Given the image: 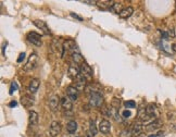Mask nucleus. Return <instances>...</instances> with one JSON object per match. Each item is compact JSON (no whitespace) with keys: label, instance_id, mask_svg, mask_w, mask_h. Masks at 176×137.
Returning <instances> with one entry per match:
<instances>
[{"label":"nucleus","instance_id":"obj_35","mask_svg":"<svg viewBox=\"0 0 176 137\" xmlns=\"http://www.w3.org/2000/svg\"><path fill=\"white\" fill-rule=\"evenodd\" d=\"M17 101H11V102L9 104V107H10V108H13V107H17Z\"/></svg>","mask_w":176,"mask_h":137},{"label":"nucleus","instance_id":"obj_17","mask_svg":"<svg viewBox=\"0 0 176 137\" xmlns=\"http://www.w3.org/2000/svg\"><path fill=\"white\" fill-rule=\"evenodd\" d=\"M79 74H81V72H79V70L77 69L76 66H74V65L69 66V75H70V77H72V78L75 80Z\"/></svg>","mask_w":176,"mask_h":137},{"label":"nucleus","instance_id":"obj_31","mask_svg":"<svg viewBox=\"0 0 176 137\" xmlns=\"http://www.w3.org/2000/svg\"><path fill=\"white\" fill-rule=\"evenodd\" d=\"M122 114H123V118H129V116L132 115V112H131L129 110H124Z\"/></svg>","mask_w":176,"mask_h":137},{"label":"nucleus","instance_id":"obj_8","mask_svg":"<svg viewBox=\"0 0 176 137\" xmlns=\"http://www.w3.org/2000/svg\"><path fill=\"white\" fill-rule=\"evenodd\" d=\"M66 94H67V97L71 99L72 101L76 100L77 97H78V90L74 86H69V87L66 88Z\"/></svg>","mask_w":176,"mask_h":137},{"label":"nucleus","instance_id":"obj_36","mask_svg":"<svg viewBox=\"0 0 176 137\" xmlns=\"http://www.w3.org/2000/svg\"><path fill=\"white\" fill-rule=\"evenodd\" d=\"M169 35H170V36H172V37H174V36H175V33H174V31H173V29H170V32H169Z\"/></svg>","mask_w":176,"mask_h":137},{"label":"nucleus","instance_id":"obj_9","mask_svg":"<svg viewBox=\"0 0 176 137\" xmlns=\"http://www.w3.org/2000/svg\"><path fill=\"white\" fill-rule=\"evenodd\" d=\"M29 126H36L38 124V113L36 111H31L29 112V118H28Z\"/></svg>","mask_w":176,"mask_h":137},{"label":"nucleus","instance_id":"obj_33","mask_svg":"<svg viewBox=\"0 0 176 137\" xmlns=\"http://www.w3.org/2000/svg\"><path fill=\"white\" fill-rule=\"evenodd\" d=\"M94 136L95 135L90 131H87L86 133H85V137H94Z\"/></svg>","mask_w":176,"mask_h":137},{"label":"nucleus","instance_id":"obj_6","mask_svg":"<svg viewBox=\"0 0 176 137\" xmlns=\"http://www.w3.org/2000/svg\"><path fill=\"white\" fill-rule=\"evenodd\" d=\"M33 23L35 26H37L38 28H40V29L44 32V34H46V35H50V34H51V32H50L49 27L47 26V23L46 22H44V21H39V20H35Z\"/></svg>","mask_w":176,"mask_h":137},{"label":"nucleus","instance_id":"obj_40","mask_svg":"<svg viewBox=\"0 0 176 137\" xmlns=\"http://www.w3.org/2000/svg\"><path fill=\"white\" fill-rule=\"evenodd\" d=\"M76 137H78V136H76Z\"/></svg>","mask_w":176,"mask_h":137},{"label":"nucleus","instance_id":"obj_20","mask_svg":"<svg viewBox=\"0 0 176 137\" xmlns=\"http://www.w3.org/2000/svg\"><path fill=\"white\" fill-rule=\"evenodd\" d=\"M72 59H73V61H74L75 63L81 64V65L85 62V61H84V58H83L82 55H81L79 52H73V53H72Z\"/></svg>","mask_w":176,"mask_h":137},{"label":"nucleus","instance_id":"obj_37","mask_svg":"<svg viewBox=\"0 0 176 137\" xmlns=\"http://www.w3.org/2000/svg\"><path fill=\"white\" fill-rule=\"evenodd\" d=\"M172 50H173L174 52H176V44H173V45H172Z\"/></svg>","mask_w":176,"mask_h":137},{"label":"nucleus","instance_id":"obj_13","mask_svg":"<svg viewBox=\"0 0 176 137\" xmlns=\"http://www.w3.org/2000/svg\"><path fill=\"white\" fill-rule=\"evenodd\" d=\"M133 13H134V9H133L132 7H127V8L123 9L121 11L120 17H122V19H128V17H132Z\"/></svg>","mask_w":176,"mask_h":137},{"label":"nucleus","instance_id":"obj_3","mask_svg":"<svg viewBox=\"0 0 176 137\" xmlns=\"http://www.w3.org/2000/svg\"><path fill=\"white\" fill-rule=\"evenodd\" d=\"M26 38L29 43H32L33 45L35 46H41V37H40V35L37 33H35V32H31V33L27 34V36H26Z\"/></svg>","mask_w":176,"mask_h":137},{"label":"nucleus","instance_id":"obj_15","mask_svg":"<svg viewBox=\"0 0 176 137\" xmlns=\"http://www.w3.org/2000/svg\"><path fill=\"white\" fill-rule=\"evenodd\" d=\"M49 107L52 111H55L58 109V107H59V97L58 96L55 95L49 99Z\"/></svg>","mask_w":176,"mask_h":137},{"label":"nucleus","instance_id":"obj_21","mask_svg":"<svg viewBox=\"0 0 176 137\" xmlns=\"http://www.w3.org/2000/svg\"><path fill=\"white\" fill-rule=\"evenodd\" d=\"M146 112H147V114H148L149 116H151V118L155 116V112H157V107H155V104H148L147 108H146Z\"/></svg>","mask_w":176,"mask_h":137},{"label":"nucleus","instance_id":"obj_4","mask_svg":"<svg viewBox=\"0 0 176 137\" xmlns=\"http://www.w3.org/2000/svg\"><path fill=\"white\" fill-rule=\"evenodd\" d=\"M50 135L52 137H55L58 136L59 134L61 133V123L60 122H58V121H53L52 123H51V125H50Z\"/></svg>","mask_w":176,"mask_h":137},{"label":"nucleus","instance_id":"obj_2","mask_svg":"<svg viewBox=\"0 0 176 137\" xmlns=\"http://www.w3.org/2000/svg\"><path fill=\"white\" fill-rule=\"evenodd\" d=\"M37 60H38L37 55L36 53H31V55L28 57L26 64L24 65V71H31V70L35 69V66L37 64Z\"/></svg>","mask_w":176,"mask_h":137},{"label":"nucleus","instance_id":"obj_27","mask_svg":"<svg viewBox=\"0 0 176 137\" xmlns=\"http://www.w3.org/2000/svg\"><path fill=\"white\" fill-rule=\"evenodd\" d=\"M17 88H19V86H17V82H12L11 86H10V89H9V94H10V95H13V93H14L15 90H17Z\"/></svg>","mask_w":176,"mask_h":137},{"label":"nucleus","instance_id":"obj_34","mask_svg":"<svg viewBox=\"0 0 176 137\" xmlns=\"http://www.w3.org/2000/svg\"><path fill=\"white\" fill-rule=\"evenodd\" d=\"M71 17H75V19L79 20V21H83V17H78V15H77V14H75V13H71Z\"/></svg>","mask_w":176,"mask_h":137},{"label":"nucleus","instance_id":"obj_14","mask_svg":"<svg viewBox=\"0 0 176 137\" xmlns=\"http://www.w3.org/2000/svg\"><path fill=\"white\" fill-rule=\"evenodd\" d=\"M61 104L63 107V109H65L66 111H70L73 108V104H72V100L69 97H63L61 100Z\"/></svg>","mask_w":176,"mask_h":137},{"label":"nucleus","instance_id":"obj_5","mask_svg":"<svg viewBox=\"0 0 176 137\" xmlns=\"http://www.w3.org/2000/svg\"><path fill=\"white\" fill-rule=\"evenodd\" d=\"M81 74L86 78H90L93 76V69L90 67V65L88 63L84 62L81 65Z\"/></svg>","mask_w":176,"mask_h":137},{"label":"nucleus","instance_id":"obj_24","mask_svg":"<svg viewBox=\"0 0 176 137\" xmlns=\"http://www.w3.org/2000/svg\"><path fill=\"white\" fill-rule=\"evenodd\" d=\"M109 110V112H108V114L110 115V116H112V118H114V120L116 121H120V114H119V112H117V110H116V108H114V107H111Z\"/></svg>","mask_w":176,"mask_h":137},{"label":"nucleus","instance_id":"obj_18","mask_svg":"<svg viewBox=\"0 0 176 137\" xmlns=\"http://www.w3.org/2000/svg\"><path fill=\"white\" fill-rule=\"evenodd\" d=\"M75 48H76V44L72 39H69V40L63 43V50H72L75 49Z\"/></svg>","mask_w":176,"mask_h":137},{"label":"nucleus","instance_id":"obj_30","mask_svg":"<svg viewBox=\"0 0 176 137\" xmlns=\"http://www.w3.org/2000/svg\"><path fill=\"white\" fill-rule=\"evenodd\" d=\"M25 60V53L24 52H22V53H20V55H19V58H17V63H22L23 61Z\"/></svg>","mask_w":176,"mask_h":137},{"label":"nucleus","instance_id":"obj_22","mask_svg":"<svg viewBox=\"0 0 176 137\" xmlns=\"http://www.w3.org/2000/svg\"><path fill=\"white\" fill-rule=\"evenodd\" d=\"M66 130L70 134H74L77 130V123L75 121H70L67 123V125H66Z\"/></svg>","mask_w":176,"mask_h":137},{"label":"nucleus","instance_id":"obj_32","mask_svg":"<svg viewBox=\"0 0 176 137\" xmlns=\"http://www.w3.org/2000/svg\"><path fill=\"white\" fill-rule=\"evenodd\" d=\"M161 35H162V38L165 39V40L169 39V33H166V32H161Z\"/></svg>","mask_w":176,"mask_h":137},{"label":"nucleus","instance_id":"obj_28","mask_svg":"<svg viewBox=\"0 0 176 137\" xmlns=\"http://www.w3.org/2000/svg\"><path fill=\"white\" fill-rule=\"evenodd\" d=\"M89 131L91 132L94 135H96L97 134V132H98V130H97V127H96V124H95V121H90V126H89Z\"/></svg>","mask_w":176,"mask_h":137},{"label":"nucleus","instance_id":"obj_19","mask_svg":"<svg viewBox=\"0 0 176 137\" xmlns=\"http://www.w3.org/2000/svg\"><path fill=\"white\" fill-rule=\"evenodd\" d=\"M113 5H114L113 1H97V6L101 9H110L111 10Z\"/></svg>","mask_w":176,"mask_h":137},{"label":"nucleus","instance_id":"obj_23","mask_svg":"<svg viewBox=\"0 0 176 137\" xmlns=\"http://www.w3.org/2000/svg\"><path fill=\"white\" fill-rule=\"evenodd\" d=\"M162 126V122L160 120H155L153 121L152 123H150L148 125V127H147V130L148 131H153V130H158V128H160Z\"/></svg>","mask_w":176,"mask_h":137},{"label":"nucleus","instance_id":"obj_12","mask_svg":"<svg viewBox=\"0 0 176 137\" xmlns=\"http://www.w3.org/2000/svg\"><path fill=\"white\" fill-rule=\"evenodd\" d=\"M21 102H22V104L25 108H31L34 104V99L31 96L25 95V96H23L22 98H21Z\"/></svg>","mask_w":176,"mask_h":137},{"label":"nucleus","instance_id":"obj_38","mask_svg":"<svg viewBox=\"0 0 176 137\" xmlns=\"http://www.w3.org/2000/svg\"><path fill=\"white\" fill-rule=\"evenodd\" d=\"M163 134H164L163 132H159V133H158L157 135H158V137H162V136H163Z\"/></svg>","mask_w":176,"mask_h":137},{"label":"nucleus","instance_id":"obj_26","mask_svg":"<svg viewBox=\"0 0 176 137\" xmlns=\"http://www.w3.org/2000/svg\"><path fill=\"white\" fill-rule=\"evenodd\" d=\"M124 104H125V107H126L127 109H133V108L136 107V102L134 100H127V101H125Z\"/></svg>","mask_w":176,"mask_h":137},{"label":"nucleus","instance_id":"obj_16","mask_svg":"<svg viewBox=\"0 0 176 137\" xmlns=\"http://www.w3.org/2000/svg\"><path fill=\"white\" fill-rule=\"evenodd\" d=\"M141 130H143V124H141L140 122H135V123L133 124V126H132V130H131V132H132V135H134V136H137L138 134L141 132Z\"/></svg>","mask_w":176,"mask_h":137},{"label":"nucleus","instance_id":"obj_25","mask_svg":"<svg viewBox=\"0 0 176 137\" xmlns=\"http://www.w3.org/2000/svg\"><path fill=\"white\" fill-rule=\"evenodd\" d=\"M111 10L112 11H114V12H116V13H121V11L123 10L122 9V5L120 3V2H114V5L112 6V8H111Z\"/></svg>","mask_w":176,"mask_h":137},{"label":"nucleus","instance_id":"obj_29","mask_svg":"<svg viewBox=\"0 0 176 137\" xmlns=\"http://www.w3.org/2000/svg\"><path fill=\"white\" fill-rule=\"evenodd\" d=\"M131 135H132V132L129 131V130H127V128H124L120 133V137H131Z\"/></svg>","mask_w":176,"mask_h":137},{"label":"nucleus","instance_id":"obj_39","mask_svg":"<svg viewBox=\"0 0 176 137\" xmlns=\"http://www.w3.org/2000/svg\"><path fill=\"white\" fill-rule=\"evenodd\" d=\"M148 137H158V135L157 134H152V135H149Z\"/></svg>","mask_w":176,"mask_h":137},{"label":"nucleus","instance_id":"obj_10","mask_svg":"<svg viewBox=\"0 0 176 137\" xmlns=\"http://www.w3.org/2000/svg\"><path fill=\"white\" fill-rule=\"evenodd\" d=\"M39 84H40V81H39L38 78H34V80H32L31 83H29V86H28L29 93H32V94L36 93V92L38 90Z\"/></svg>","mask_w":176,"mask_h":137},{"label":"nucleus","instance_id":"obj_11","mask_svg":"<svg viewBox=\"0 0 176 137\" xmlns=\"http://www.w3.org/2000/svg\"><path fill=\"white\" fill-rule=\"evenodd\" d=\"M75 81H76V88H77V90H78V89H79V90L84 89L85 85H86V77H84L82 74H79V75H78V76L75 78Z\"/></svg>","mask_w":176,"mask_h":137},{"label":"nucleus","instance_id":"obj_7","mask_svg":"<svg viewBox=\"0 0 176 137\" xmlns=\"http://www.w3.org/2000/svg\"><path fill=\"white\" fill-rule=\"evenodd\" d=\"M99 131L103 134H108L111 131V124L108 120H102L99 123Z\"/></svg>","mask_w":176,"mask_h":137},{"label":"nucleus","instance_id":"obj_1","mask_svg":"<svg viewBox=\"0 0 176 137\" xmlns=\"http://www.w3.org/2000/svg\"><path fill=\"white\" fill-rule=\"evenodd\" d=\"M103 102V97L99 92H91L89 94V104L91 107H100Z\"/></svg>","mask_w":176,"mask_h":137}]
</instances>
